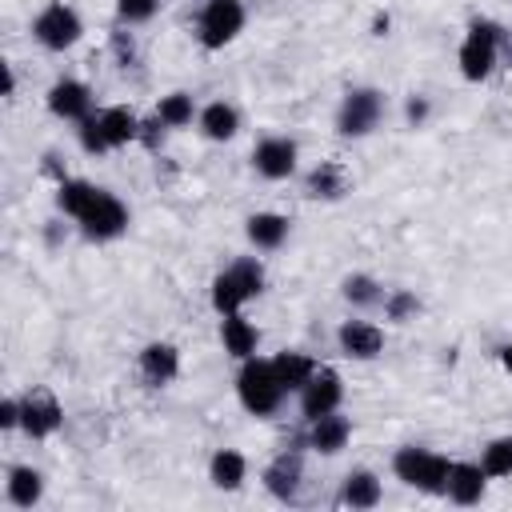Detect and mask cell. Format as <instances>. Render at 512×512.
Listing matches in <instances>:
<instances>
[{
    "mask_svg": "<svg viewBox=\"0 0 512 512\" xmlns=\"http://www.w3.org/2000/svg\"><path fill=\"white\" fill-rule=\"evenodd\" d=\"M236 392H240V404H244L248 412L272 416V412L280 408V400H284L288 388L280 384L272 360H248V364L240 368V376H236Z\"/></svg>",
    "mask_w": 512,
    "mask_h": 512,
    "instance_id": "6da1fadb",
    "label": "cell"
},
{
    "mask_svg": "<svg viewBox=\"0 0 512 512\" xmlns=\"http://www.w3.org/2000/svg\"><path fill=\"white\" fill-rule=\"evenodd\" d=\"M136 136H140V120L128 108H104V112L80 120V144L88 152H104V148L128 144Z\"/></svg>",
    "mask_w": 512,
    "mask_h": 512,
    "instance_id": "7a4b0ae2",
    "label": "cell"
},
{
    "mask_svg": "<svg viewBox=\"0 0 512 512\" xmlns=\"http://www.w3.org/2000/svg\"><path fill=\"white\" fill-rule=\"evenodd\" d=\"M260 288H264V272H260L256 260L244 256V260H236L232 268H224V272L216 276V284H212V304L228 316V312H240V304L252 300Z\"/></svg>",
    "mask_w": 512,
    "mask_h": 512,
    "instance_id": "3957f363",
    "label": "cell"
},
{
    "mask_svg": "<svg viewBox=\"0 0 512 512\" xmlns=\"http://www.w3.org/2000/svg\"><path fill=\"white\" fill-rule=\"evenodd\" d=\"M392 468H396V476H400L404 484H412V488H420V492H444L452 464H448L444 456L428 452V448H400L396 460H392Z\"/></svg>",
    "mask_w": 512,
    "mask_h": 512,
    "instance_id": "277c9868",
    "label": "cell"
},
{
    "mask_svg": "<svg viewBox=\"0 0 512 512\" xmlns=\"http://www.w3.org/2000/svg\"><path fill=\"white\" fill-rule=\"evenodd\" d=\"M76 220L84 224V236H88V240H112V236L124 232L128 212H124V204H120L112 192L92 188V196H88V204L76 212Z\"/></svg>",
    "mask_w": 512,
    "mask_h": 512,
    "instance_id": "5b68a950",
    "label": "cell"
},
{
    "mask_svg": "<svg viewBox=\"0 0 512 512\" xmlns=\"http://www.w3.org/2000/svg\"><path fill=\"white\" fill-rule=\"evenodd\" d=\"M496 44H500V28L488 20H476L468 28V40L460 44V72L464 80H484L496 64Z\"/></svg>",
    "mask_w": 512,
    "mask_h": 512,
    "instance_id": "8992f818",
    "label": "cell"
},
{
    "mask_svg": "<svg viewBox=\"0 0 512 512\" xmlns=\"http://www.w3.org/2000/svg\"><path fill=\"white\" fill-rule=\"evenodd\" d=\"M244 28V4L240 0H208L200 12V44L224 48Z\"/></svg>",
    "mask_w": 512,
    "mask_h": 512,
    "instance_id": "52a82bcc",
    "label": "cell"
},
{
    "mask_svg": "<svg viewBox=\"0 0 512 512\" xmlns=\"http://www.w3.org/2000/svg\"><path fill=\"white\" fill-rule=\"evenodd\" d=\"M380 108H384V100H380L376 88H352V92L344 96V104H340V132H344V136H364V132H372L376 120H380Z\"/></svg>",
    "mask_w": 512,
    "mask_h": 512,
    "instance_id": "ba28073f",
    "label": "cell"
},
{
    "mask_svg": "<svg viewBox=\"0 0 512 512\" xmlns=\"http://www.w3.org/2000/svg\"><path fill=\"white\" fill-rule=\"evenodd\" d=\"M76 36H80V20H76V12L72 8H64V4H48L40 16H36V40L44 44V48H68V44H76Z\"/></svg>",
    "mask_w": 512,
    "mask_h": 512,
    "instance_id": "9c48e42d",
    "label": "cell"
},
{
    "mask_svg": "<svg viewBox=\"0 0 512 512\" xmlns=\"http://www.w3.org/2000/svg\"><path fill=\"white\" fill-rule=\"evenodd\" d=\"M252 164H256L260 176H268V180H284V176H292V168H296V144L284 140V136H268V140L256 144Z\"/></svg>",
    "mask_w": 512,
    "mask_h": 512,
    "instance_id": "30bf717a",
    "label": "cell"
},
{
    "mask_svg": "<svg viewBox=\"0 0 512 512\" xmlns=\"http://www.w3.org/2000/svg\"><path fill=\"white\" fill-rule=\"evenodd\" d=\"M340 376L332 372V368H320L308 384H304V396H300V404H304V416L308 420H320V416H328V412H336V404H340Z\"/></svg>",
    "mask_w": 512,
    "mask_h": 512,
    "instance_id": "8fae6325",
    "label": "cell"
},
{
    "mask_svg": "<svg viewBox=\"0 0 512 512\" xmlns=\"http://www.w3.org/2000/svg\"><path fill=\"white\" fill-rule=\"evenodd\" d=\"M20 424L28 436H48L52 428H60V404L48 392H28L20 400Z\"/></svg>",
    "mask_w": 512,
    "mask_h": 512,
    "instance_id": "7c38bea8",
    "label": "cell"
},
{
    "mask_svg": "<svg viewBox=\"0 0 512 512\" xmlns=\"http://www.w3.org/2000/svg\"><path fill=\"white\" fill-rule=\"evenodd\" d=\"M484 480H488V472H484V464H452L448 468V496L456 500V504H476L480 496H484Z\"/></svg>",
    "mask_w": 512,
    "mask_h": 512,
    "instance_id": "4fadbf2b",
    "label": "cell"
},
{
    "mask_svg": "<svg viewBox=\"0 0 512 512\" xmlns=\"http://www.w3.org/2000/svg\"><path fill=\"white\" fill-rule=\"evenodd\" d=\"M48 108H52L56 116H64V120H84L88 108H92V96H88V88H84L80 80H60V84L48 92Z\"/></svg>",
    "mask_w": 512,
    "mask_h": 512,
    "instance_id": "5bb4252c",
    "label": "cell"
},
{
    "mask_svg": "<svg viewBox=\"0 0 512 512\" xmlns=\"http://www.w3.org/2000/svg\"><path fill=\"white\" fill-rule=\"evenodd\" d=\"M176 368H180V356H176L172 344H148V348L140 352V372H144V380H148L152 388L168 384V380L176 376Z\"/></svg>",
    "mask_w": 512,
    "mask_h": 512,
    "instance_id": "9a60e30c",
    "label": "cell"
},
{
    "mask_svg": "<svg viewBox=\"0 0 512 512\" xmlns=\"http://www.w3.org/2000/svg\"><path fill=\"white\" fill-rule=\"evenodd\" d=\"M380 344H384L380 328H372V324H364V320H348V324L340 328V348H344L348 356H356V360H372V356L380 352Z\"/></svg>",
    "mask_w": 512,
    "mask_h": 512,
    "instance_id": "2e32d148",
    "label": "cell"
},
{
    "mask_svg": "<svg viewBox=\"0 0 512 512\" xmlns=\"http://www.w3.org/2000/svg\"><path fill=\"white\" fill-rule=\"evenodd\" d=\"M264 484H268L272 496L292 500V496H296V484H300V456H296V452H280V456L272 460V468L264 472Z\"/></svg>",
    "mask_w": 512,
    "mask_h": 512,
    "instance_id": "e0dca14e",
    "label": "cell"
},
{
    "mask_svg": "<svg viewBox=\"0 0 512 512\" xmlns=\"http://www.w3.org/2000/svg\"><path fill=\"white\" fill-rule=\"evenodd\" d=\"M348 432H352V424L344 420V416H336V412H328V416H320V420H312V436H308V444L316 448V452H340L344 444H348Z\"/></svg>",
    "mask_w": 512,
    "mask_h": 512,
    "instance_id": "ac0fdd59",
    "label": "cell"
},
{
    "mask_svg": "<svg viewBox=\"0 0 512 512\" xmlns=\"http://www.w3.org/2000/svg\"><path fill=\"white\" fill-rule=\"evenodd\" d=\"M340 504L348 508H376L380 504V480L372 472H352L340 488Z\"/></svg>",
    "mask_w": 512,
    "mask_h": 512,
    "instance_id": "d6986e66",
    "label": "cell"
},
{
    "mask_svg": "<svg viewBox=\"0 0 512 512\" xmlns=\"http://www.w3.org/2000/svg\"><path fill=\"white\" fill-rule=\"evenodd\" d=\"M284 236H288V220L276 216V212H256V216L248 220V240H252L256 248H280Z\"/></svg>",
    "mask_w": 512,
    "mask_h": 512,
    "instance_id": "ffe728a7",
    "label": "cell"
},
{
    "mask_svg": "<svg viewBox=\"0 0 512 512\" xmlns=\"http://www.w3.org/2000/svg\"><path fill=\"white\" fill-rule=\"evenodd\" d=\"M272 368H276V376H280L284 388H304V384L316 376V364H312L304 352H280V356L272 360Z\"/></svg>",
    "mask_w": 512,
    "mask_h": 512,
    "instance_id": "44dd1931",
    "label": "cell"
},
{
    "mask_svg": "<svg viewBox=\"0 0 512 512\" xmlns=\"http://www.w3.org/2000/svg\"><path fill=\"white\" fill-rule=\"evenodd\" d=\"M236 124H240V116H236V108L224 104V100H216V104H208V108L200 112V128H204V136H212V140L236 136Z\"/></svg>",
    "mask_w": 512,
    "mask_h": 512,
    "instance_id": "7402d4cb",
    "label": "cell"
},
{
    "mask_svg": "<svg viewBox=\"0 0 512 512\" xmlns=\"http://www.w3.org/2000/svg\"><path fill=\"white\" fill-rule=\"evenodd\" d=\"M224 348L232 352V356H252L256 352V328L240 316V312H228L224 316Z\"/></svg>",
    "mask_w": 512,
    "mask_h": 512,
    "instance_id": "603a6c76",
    "label": "cell"
},
{
    "mask_svg": "<svg viewBox=\"0 0 512 512\" xmlns=\"http://www.w3.org/2000/svg\"><path fill=\"white\" fill-rule=\"evenodd\" d=\"M244 456L240 452H232V448H224V452H216L212 456V484L216 488H240V480H244Z\"/></svg>",
    "mask_w": 512,
    "mask_h": 512,
    "instance_id": "cb8c5ba5",
    "label": "cell"
},
{
    "mask_svg": "<svg viewBox=\"0 0 512 512\" xmlns=\"http://www.w3.org/2000/svg\"><path fill=\"white\" fill-rule=\"evenodd\" d=\"M40 492H44L40 472H32V468H12V476H8V500H12V504L28 508V504L40 500Z\"/></svg>",
    "mask_w": 512,
    "mask_h": 512,
    "instance_id": "d4e9b609",
    "label": "cell"
},
{
    "mask_svg": "<svg viewBox=\"0 0 512 512\" xmlns=\"http://www.w3.org/2000/svg\"><path fill=\"white\" fill-rule=\"evenodd\" d=\"M308 192H312V196H340V192H344V172H340L336 164H320V168H312V176H308Z\"/></svg>",
    "mask_w": 512,
    "mask_h": 512,
    "instance_id": "484cf974",
    "label": "cell"
},
{
    "mask_svg": "<svg viewBox=\"0 0 512 512\" xmlns=\"http://www.w3.org/2000/svg\"><path fill=\"white\" fill-rule=\"evenodd\" d=\"M156 116H160L168 128H180V124H188V120H192V96H184V92H172V96H164Z\"/></svg>",
    "mask_w": 512,
    "mask_h": 512,
    "instance_id": "4316f807",
    "label": "cell"
},
{
    "mask_svg": "<svg viewBox=\"0 0 512 512\" xmlns=\"http://www.w3.org/2000/svg\"><path fill=\"white\" fill-rule=\"evenodd\" d=\"M484 472L488 476H508L512 472V440H492L484 448Z\"/></svg>",
    "mask_w": 512,
    "mask_h": 512,
    "instance_id": "83f0119b",
    "label": "cell"
},
{
    "mask_svg": "<svg viewBox=\"0 0 512 512\" xmlns=\"http://www.w3.org/2000/svg\"><path fill=\"white\" fill-rule=\"evenodd\" d=\"M344 296H348L352 304H372V300H380L372 276H348V280H344Z\"/></svg>",
    "mask_w": 512,
    "mask_h": 512,
    "instance_id": "f1b7e54d",
    "label": "cell"
},
{
    "mask_svg": "<svg viewBox=\"0 0 512 512\" xmlns=\"http://www.w3.org/2000/svg\"><path fill=\"white\" fill-rule=\"evenodd\" d=\"M156 8H160V0H116V12H120V20H128V24H140V20H148Z\"/></svg>",
    "mask_w": 512,
    "mask_h": 512,
    "instance_id": "f546056e",
    "label": "cell"
},
{
    "mask_svg": "<svg viewBox=\"0 0 512 512\" xmlns=\"http://www.w3.org/2000/svg\"><path fill=\"white\" fill-rule=\"evenodd\" d=\"M408 312H416V296H412V292H396V296L388 300V320H404Z\"/></svg>",
    "mask_w": 512,
    "mask_h": 512,
    "instance_id": "4dcf8cb0",
    "label": "cell"
},
{
    "mask_svg": "<svg viewBox=\"0 0 512 512\" xmlns=\"http://www.w3.org/2000/svg\"><path fill=\"white\" fill-rule=\"evenodd\" d=\"M16 420H20V404H16V400H4V404H0V424L12 428Z\"/></svg>",
    "mask_w": 512,
    "mask_h": 512,
    "instance_id": "1f68e13d",
    "label": "cell"
},
{
    "mask_svg": "<svg viewBox=\"0 0 512 512\" xmlns=\"http://www.w3.org/2000/svg\"><path fill=\"white\" fill-rule=\"evenodd\" d=\"M424 112H428L424 100H412V104H408V116H412V120H424Z\"/></svg>",
    "mask_w": 512,
    "mask_h": 512,
    "instance_id": "d6a6232c",
    "label": "cell"
},
{
    "mask_svg": "<svg viewBox=\"0 0 512 512\" xmlns=\"http://www.w3.org/2000/svg\"><path fill=\"white\" fill-rule=\"evenodd\" d=\"M504 368H508V372H512V344H508V348H504Z\"/></svg>",
    "mask_w": 512,
    "mask_h": 512,
    "instance_id": "836d02e7",
    "label": "cell"
}]
</instances>
